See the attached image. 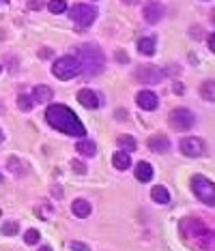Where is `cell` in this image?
I'll use <instances>...</instances> for the list:
<instances>
[{
  "instance_id": "cell-12",
  "label": "cell",
  "mask_w": 215,
  "mask_h": 251,
  "mask_svg": "<svg viewBox=\"0 0 215 251\" xmlns=\"http://www.w3.org/2000/svg\"><path fill=\"white\" fill-rule=\"evenodd\" d=\"M78 101L82 103L84 107H88V110H95V107H99V97L95 95L93 90H80L78 92Z\"/></svg>"
},
{
  "instance_id": "cell-27",
  "label": "cell",
  "mask_w": 215,
  "mask_h": 251,
  "mask_svg": "<svg viewBox=\"0 0 215 251\" xmlns=\"http://www.w3.org/2000/svg\"><path fill=\"white\" fill-rule=\"evenodd\" d=\"M71 167H73V170L78 172V174H84V172H86V166H82L80 161H71Z\"/></svg>"
},
{
  "instance_id": "cell-29",
  "label": "cell",
  "mask_w": 215,
  "mask_h": 251,
  "mask_svg": "<svg viewBox=\"0 0 215 251\" xmlns=\"http://www.w3.org/2000/svg\"><path fill=\"white\" fill-rule=\"evenodd\" d=\"M71 249H75V251H88V247L82 245V243H71Z\"/></svg>"
},
{
  "instance_id": "cell-15",
  "label": "cell",
  "mask_w": 215,
  "mask_h": 251,
  "mask_svg": "<svg viewBox=\"0 0 215 251\" xmlns=\"http://www.w3.org/2000/svg\"><path fill=\"white\" fill-rule=\"evenodd\" d=\"M32 101L35 103H47L54 97V92H52V88L50 86H37L35 90H32Z\"/></svg>"
},
{
  "instance_id": "cell-14",
  "label": "cell",
  "mask_w": 215,
  "mask_h": 251,
  "mask_svg": "<svg viewBox=\"0 0 215 251\" xmlns=\"http://www.w3.org/2000/svg\"><path fill=\"white\" fill-rule=\"evenodd\" d=\"M136 178L140 183H149L150 178H153V166L147 161H140L136 166Z\"/></svg>"
},
{
  "instance_id": "cell-24",
  "label": "cell",
  "mask_w": 215,
  "mask_h": 251,
  "mask_svg": "<svg viewBox=\"0 0 215 251\" xmlns=\"http://www.w3.org/2000/svg\"><path fill=\"white\" fill-rule=\"evenodd\" d=\"M39 238H41V234L37 232V230H28L24 234V243L26 245H35V243H39Z\"/></svg>"
},
{
  "instance_id": "cell-21",
  "label": "cell",
  "mask_w": 215,
  "mask_h": 251,
  "mask_svg": "<svg viewBox=\"0 0 215 251\" xmlns=\"http://www.w3.org/2000/svg\"><path fill=\"white\" fill-rule=\"evenodd\" d=\"M118 146L125 150H136L138 142H136V138H131V135H118Z\"/></svg>"
},
{
  "instance_id": "cell-8",
  "label": "cell",
  "mask_w": 215,
  "mask_h": 251,
  "mask_svg": "<svg viewBox=\"0 0 215 251\" xmlns=\"http://www.w3.org/2000/svg\"><path fill=\"white\" fill-rule=\"evenodd\" d=\"M136 80L142 82V84H159L164 80V73L157 67H150V64H144L136 71Z\"/></svg>"
},
{
  "instance_id": "cell-32",
  "label": "cell",
  "mask_w": 215,
  "mask_h": 251,
  "mask_svg": "<svg viewBox=\"0 0 215 251\" xmlns=\"http://www.w3.org/2000/svg\"><path fill=\"white\" fill-rule=\"evenodd\" d=\"M0 142H2V131H0Z\"/></svg>"
},
{
  "instance_id": "cell-17",
  "label": "cell",
  "mask_w": 215,
  "mask_h": 251,
  "mask_svg": "<svg viewBox=\"0 0 215 251\" xmlns=\"http://www.w3.org/2000/svg\"><path fill=\"white\" fill-rule=\"evenodd\" d=\"M112 163H114L116 170H127V167L131 166V159H129L127 152H114V157H112Z\"/></svg>"
},
{
  "instance_id": "cell-22",
  "label": "cell",
  "mask_w": 215,
  "mask_h": 251,
  "mask_svg": "<svg viewBox=\"0 0 215 251\" xmlns=\"http://www.w3.org/2000/svg\"><path fill=\"white\" fill-rule=\"evenodd\" d=\"M18 105H20V110L28 112V110H32V105H35V101H32V97H30V95H20Z\"/></svg>"
},
{
  "instance_id": "cell-31",
  "label": "cell",
  "mask_w": 215,
  "mask_h": 251,
  "mask_svg": "<svg viewBox=\"0 0 215 251\" xmlns=\"http://www.w3.org/2000/svg\"><path fill=\"white\" fill-rule=\"evenodd\" d=\"M4 112V107H2V101H0V114H2Z\"/></svg>"
},
{
  "instance_id": "cell-2",
  "label": "cell",
  "mask_w": 215,
  "mask_h": 251,
  "mask_svg": "<svg viewBox=\"0 0 215 251\" xmlns=\"http://www.w3.org/2000/svg\"><path fill=\"white\" fill-rule=\"evenodd\" d=\"M181 236H183V241H187L194 249H198V251H209L213 247L211 228H207L202 221L194 219V217L181 221Z\"/></svg>"
},
{
  "instance_id": "cell-30",
  "label": "cell",
  "mask_w": 215,
  "mask_h": 251,
  "mask_svg": "<svg viewBox=\"0 0 215 251\" xmlns=\"http://www.w3.org/2000/svg\"><path fill=\"white\" fill-rule=\"evenodd\" d=\"M39 251H52V247H47V245H45V247H41Z\"/></svg>"
},
{
  "instance_id": "cell-5",
  "label": "cell",
  "mask_w": 215,
  "mask_h": 251,
  "mask_svg": "<svg viewBox=\"0 0 215 251\" xmlns=\"http://www.w3.org/2000/svg\"><path fill=\"white\" fill-rule=\"evenodd\" d=\"M69 18L75 21L78 28H88L97 20V9L93 4H75V7L69 11Z\"/></svg>"
},
{
  "instance_id": "cell-26",
  "label": "cell",
  "mask_w": 215,
  "mask_h": 251,
  "mask_svg": "<svg viewBox=\"0 0 215 251\" xmlns=\"http://www.w3.org/2000/svg\"><path fill=\"white\" fill-rule=\"evenodd\" d=\"M2 232L7 234V236H13V234L18 232V223H15V221H9V223H4V226H2Z\"/></svg>"
},
{
  "instance_id": "cell-4",
  "label": "cell",
  "mask_w": 215,
  "mask_h": 251,
  "mask_svg": "<svg viewBox=\"0 0 215 251\" xmlns=\"http://www.w3.org/2000/svg\"><path fill=\"white\" fill-rule=\"evenodd\" d=\"M52 71L58 80H73L82 73V67H80V61L75 56H63L54 63Z\"/></svg>"
},
{
  "instance_id": "cell-13",
  "label": "cell",
  "mask_w": 215,
  "mask_h": 251,
  "mask_svg": "<svg viewBox=\"0 0 215 251\" xmlns=\"http://www.w3.org/2000/svg\"><path fill=\"white\" fill-rule=\"evenodd\" d=\"M149 148L153 152H166L170 148V140L166 138V135H153V138L149 140Z\"/></svg>"
},
{
  "instance_id": "cell-1",
  "label": "cell",
  "mask_w": 215,
  "mask_h": 251,
  "mask_svg": "<svg viewBox=\"0 0 215 251\" xmlns=\"http://www.w3.org/2000/svg\"><path fill=\"white\" fill-rule=\"evenodd\" d=\"M45 118H47V123H50V127L61 131V133L73 135V138H84V133H86L84 125L78 116H75V112L69 110L67 105H61V103L47 107Z\"/></svg>"
},
{
  "instance_id": "cell-10",
  "label": "cell",
  "mask_w": 215,
  "mask_h": 251,
  "mask_svg": "<svg viewBox=\"0 0 215 251\" xmlns=\"http://www.w3.org/2000/svg\"><path fill=\"white\" fill-rule=\"evenodd\" d=\"M136 101H138V105L142 107V110H155L157 107V95L155 92H150V90H140L138 92V97H136Z\"/></svg>"
},
{
  "instance_id": "cell-25",
  "label": "cell",
  "mask_w": 215,
  "mask_h": 251,
  "mask_svg": "<svg viewBox=\"0 0 215 251\" xmlns=\"http://www.w3.org/2000/svg\"><path fill=\"white\" fill-rule=\"evenodd\" d=\"M202 97H207L209 101L215 99V95H213V80H207V84H202Z\"/></svg>"
},
{
  "instance_id": "cell-20",
  "label": "cell",
  "mask_w": 215,
  "mask_h": 251,
  "mask_svg": "<svg viewBox=\"0 0 215 251\" xmlns=\"http://www.w3.org/2000/svg\"><path fill=\"white\" fill-rule=\"evenodd\" d=\"M71 209H73V212H75L78 217H88V215H90V204H88L86 200H75Z\"/></svg>"
},
{
  "instance_id": "cell-18",
  "label": "cell",
  "mask_w": 215,
  "mask_h": 251,
  "mask_svg": "<svg viewBox=\"0 0 215 251\" xmlns=\"http://www.w3.org/2000/svg\"><path fill=\"white\" fill-rule=\"evenodd\" d=\"M150 198H153L157 204H168L170 202V193L166 187H153V191H150Z\"/></svg>"
},
{
  "instance_id": "cell-11",
  "label": "cell",
  "mask_w": 215,
  "mask_h": 251,
  "mask_svg": "<svg viewBox=\"0 0 215 251\" xmlns=\"http://www.w3.org/2000/svg\"><path fill=\"white\" fill-rule=\"evenodd\" d=\"M164 7H161L159 2H149L147 7H144V20L149 21V24H157V21L164 18Z\"/></svg>"
},
{
  "instance_id": "cell-16",
  "label": "cell",
  "mask_w": 215,
  "mask_h": 251,
  "mask_svg": "<svg viewBox=\"0 0 215 251\" xmlns=\"http://www.w3.org/2000/svg\"><path fill=\"white\" fill-rule=\"evenodd\" d=\"M75 150L84 157H95L97 146H95V142H90V140H80L78 144H75Z\"/></svg>"
},
{
  "instance_id": "cell-33",
  "label": "cell",
  "mask_w": 215,
  "mask_h": 251,
  "mask_svg": "<svg viewBox=\"0 0 215 251\" xmlns=\"http://www.w3.org/2000/svg\"><path fill=\"white\" fill-rule=\"evenodd\" d=\"M0 71H2V69H0Z\"/></svg>"
},
{
  "instance_id": "cell-19",
  "label": "cell",
  "mask_w": 215,
  "mask_h": 251,
  "mask_svg": "<svg viewBox=\"0 0 215 251\" xmlns=\"http://www.w3.org/2000/svg\"><path fill=\"white\" fill-rule=\"evenodd\" d=\"M138 50H140V54H144V56H150V54L155 52V39H150V37L140 39L138 41Z\"/></svg>"
},
{
  "instance_id": "cell-7",
  "label": "cell",
  "mask_w": 215,
  "mask_h": 251,
  "mask_svg": "<svg viewBox=\"0 0 215 251\" xmlns=\"http://www.w3.org/2000/svg\"><path fill=\"white\" fill-rule=\"evenodd\" d=\"M170 125L172 129L176 131H187L194 127V114L185 107H176V110L170 112Z\"/></svg>"
},
{
  "instance_id": "cell-3",
  "label": "cell",
  "mask_w": 215,
  "mask_h": 251,
  "mask_svg": "<svg viewBox=\"0 0 215 251\" xmlns=\"http://www.w3.org/2000/svg\"><path fill=\"white\" fill-rule=\"evenodd\" d=\"M80 67L88 78L97 75L101 69H104V54L97 45H84L80 47Z\"/></svg>"
},
{
  "instance_id": "cell-28",
  "label": "cell",
  "mask_w": 215,
  "mask_h": 251,
  "mask_svg": "<svg viewBox=\"0 0 215 251\" xmlns=\"http://www.w3.org/2000/svg\"><path fill=\"white\" fill-rule=\"evenodd\" d=\"M28 7L30 9H43V0H30Z\"/></svg>"
},
{
  "instance_id": "cell-6",
  "label": "cell",
  "mask_w": 215,
  "mask_h": 251,
  "mask_svg": "<svg viewBox=\"0 0 215 251\" xmlns=\"http://www.w3.org/2000/svg\"><path fill=\"white\" fill-rule=\"evenodd\" d=\"M192 191L198 195V200H202L207 206L215 204V187L209 178L204 176H194L192 178Z\"/></svg>"
},
{
  "instance_id": "cell-9",
  "label": "cell",
  "mask_w": 215,
  "mask_h": 251,
  "mask_svg": "<svg viewBox=\"0 0 215 251\" xmlns=\"http://www.w3.org/2000/svg\"><path fill=\"white\" fill-rule=\"evenodd\" d=\"M179 146H181V152L187 157H202L204 155V142L200 138H183Z\"/></svg>"
},
{
  "instance_id": "cell-23",
  "label": "cell",
  "mask_w": 215,
  "mask_h": 251,
  "mask_svg": "<svg viewBox=\"0 0 215 251\" xmlns=\"http://www.w3.org/2000/svg\"><path fill=\"white\" fill-rule=\"evenodd\" d=\"M50 11L52 13H63V11H67V2L64 0H50Z\"/></svg>"
}]
</instances>
